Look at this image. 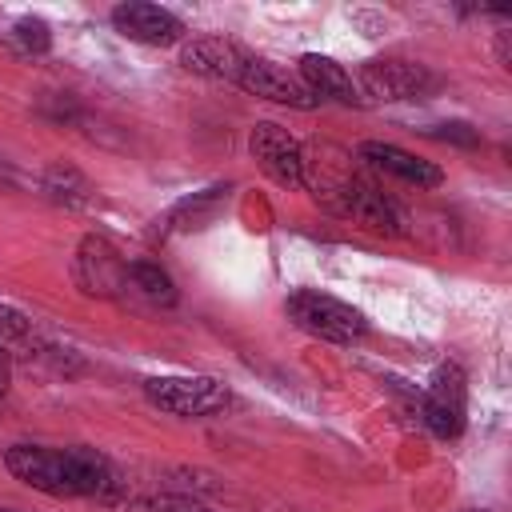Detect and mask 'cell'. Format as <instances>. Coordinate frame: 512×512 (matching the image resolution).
<instances>
[{"instance_id": "cell-1", "label": "cell", "mask_w": 512, "mask_h": 512, "mask_svg": "<svg viewBox=\"0 0 512 512\" xmlns=\"http://www.w3.org/2000/svg\"><path fill=\"white\" fill-rule=\"evenodd\" d=\"M4 464L16 480H24L28 488L56 496V500H100V504H116L124 496V480L116 472V464L88 444H68V448H48V444H12L4 452Z\"/></svg>"}, {"instance_id": "cell-2", "label": "cell", "mask_w": 512, "mask_h": 512, "mask_svg": "<svg viewBox=\"0 0 512 512\" xmlns=\"http://www.w3.org/2000/svg\"><path fill=\"white\" fill-rule=\"evenodd\" d=\"M284 312L300 332H308L316 340H328V344H360L368 336V320H364L360 308H352V304H344L328 292H316V288L288 292Z\"/></svg>"}, {"instance_id": "cell-3", "label": "cell", "mask_w": 512, "mask_h": 512, "mask_svg": "<svg viewBox=\"0 0 512 512\" xmlns=\"http://www.w3.org/2000/svg\"><path fill=\"white\" fill-rule=\"evenodd\" d=\"M144 396L172 416H188V420H204L228 408V388L216 376H148L144 380Z\"/></svg>"}, {"instance_id": "cell-4", "label": "cell", "mask_w": 512, "mask_h": 512, "mask_svg": "<svg viewBox=\"0 0 512 512\" xmlns=\"http://www.w3.org/2000/svg\"><path fill=\"white\" fill-rule=\"evenodd\" d=\"M356 80H360L364 96H376V100H428L440 88V76L428 64L400 60V56L364 60Z\"/></svg>"}, {"instance_id": "cell-5", "label": "cell", "mask_w": 512, "mask_h": 512, "mask_svg": "<svg viewBox=\"0 0 512 512\" xmlns=\"http://www.w3.org/2000/svg\"><path fill=\"white\" fill-rule=\"evenodd\" d=\"M248 152L260 164V172L272 176L276 184H284V188H312V180H308V156H304L300 140L288 128H280L272 120H260L248 132Z\"/></svg>"}, {"instance_id": "cell-6", "label": "cell", "mask_w": 512, "mask_h": 512, "mask_svg": "<svg viewBox=\"0 0 512 512\" xmlns=\"http://www.w3.org/2000/svg\"><path fill=\"white\" fill-rule=\"evenodd\" d=\"M420 420L432 428L440 440H456L468 420V380L460 364H440L432 384L420 392Z\"/></svg>"}, {"instance_id": "cell-7", "label": "cell", "mask_w": 512, "mask_h": 512, "mask_svg": "<svg viewBox=\"0 0 512 512\" xmlns=\"http://www.w3.org/2000/svg\"><path fill=\"white\" fill-rule=\"evenodd\" d=\"M332 208L376 232H404V208L372 176H344L332 192Z\"/></svg>"}, {"instance_id": "cell-8", "label": "cell", "mask_w": 512, "mask_h": 512, "mask_svg": "<svg viewBox=\"0 0 512 512\" xmlns=\"http://www.w3.org/2000/svg\"><path fill=\"white\" fill-rule=\"evenodd\" d=\"M72 276H76V288L84 296H120L128 292V264L120 260V252L104 240V236H84L80 248H76V260H72Z\"/></svg>"}, {"instance_id": "cell-9", "label": "cell", "mask_w": 512, "mask_h": 512, "mask_svg": "<svg viewBox=\"0 0 512 512\" xmlns=\"http://www.w3.org/2000/svg\"><path fill=\"white\" fill-rule=\"evenodd\" d=\"M112 28L124 36V40H136V44H148V48H168V44H180L184 40V20L160 4H116L112 8Z\"/></svg>"}, {"instance_id": "cell-10", "label": "cell", "mask_w": 512, "mask_h": 512, "mask_svg": "<svg viewBox=\"0 0 512 512\" xmlns=\"http://www.w3.org/2000/svg\"><path fill=\"white\" fill-rule=\"evenodd\" d=\"M244 92L260 96V100H272V104H284V108H300V112H312L320 100L304 88L300 76H292L288 68L264 60V56H248V64L240 68V80H236Z\"/></svg>"}, {"instance_id": "cell-11", "label": "cell", "mask_w": 512, "mask_h": 512, "mask_svg": "<svg viewBox=\"0 0 512 512\" xmlns=\"http://www.w3.org/2000/svg\"><path fill=\"white\" fill-rule=\"evenodd\" d=\"M248 56L252 52L228 36H192L180 44V68L184 72H196L208 80H228V84L240 80V68L248 64Z\"/></svg>"}, {"instance_id": "cell-12", "label": "cell", "mask_w": 512, "mask_h": 512, "mask_svg": "<svg viewBox=\"0 0 512 512\" xmlns=\"http://www.w3.org/2000/svg\"><path fill=\"white\" fill-rule=\"evenodd\" d=\"M296 76L304 80V88H308L316 100H336V104H344V108H364V104H368V96H364L360 80H356L344 64H336L332 56L304 52V56H300V72H296Z\"/></svg>"}, {"instance_id": "cell-13", "label": "cell", "mask_w": 512, "mask_h": 512, "mask_svg": "<svg viewBox=\"0 0 512 512\" xmlns=\"http://www.w3.org/2000/svg\"><path fill=\"white\" fill-rule=\"evenodd\" d=\"M356 152H360V160H368L376 172H388V176H396V180H404V184H416V188H440V184H444V168H440V164H432V160H424V156H416V152H408V148H400V144L364 140Z\"/></svg>"}, {"instance_id": "cell-14", "label": "cell", "mask_w": 512, "mask_h": 512, "mask_svg": "<svg viewBox=\"0 0 512 512\" xmlns=\"http://www.w3.org/2000/svg\"><path fill=\"white\" fill-rule=\"evenodd\" d=\"M40 192H44L52 204H64V208H84V204H92V196H96L92 180H88L76 164H68V160H52V164L44 168Z\"/></svg>"}, {"instance_id": "cell-15", "label": "cell", "mask_w": 512, "mask_h": 512, "mask_svg": "<svg viewBox=\"0 0 512 512\" xmlns=\"http://www.w3.org/2000/svg\"><path fill=\"white\" fill-rule=\"evenodd\" d=\"M128 288L140 292L144 300L160 304V308H172L176 304V284H172V276L156 260H132L128 264Z\"/></svg>"}, {"instance_id": "cell-16", "label": "cell", "mask_w": 512, "mask_h": 512, "mask_svg": "<svg viewBox=\"0 0 512 512\" xmlns=\"http://www.w3.org/2000/svg\"><path fill=\"white\" fill-rule=\"evenodd\" d=\"M224 196H228V184H224V188H204V192H196V196L180 200V204L172 208L168 224H176V228H200V224L220 208V200H224Z\"/></svg>"}, {"instance_id": "cell-17", "label": "cell", "mask_w": 512, "mask_h": 512, "mask_svg": "<svg viewBox=\"0 0 512 512\" xmlns=\"http://www.w3.org/2000/svg\"><path fill=\"white\" fill-rule=\"evenodd\" d=\"M8 40H12L24 56H44V52L52 48V32H48V24H44L40 16H20V20L12 24Z\"/></svg>"}, {"instance_id": "cell-18", "label": "cell", "mask_w": 512, "mask_h": 512, "mask_svg": "<svg viewBox=\"0 0 512 512\" xmlns=\"http://www.w3.org/2000/svg\"><path fill=\"white\" fill-rule=\"evenodd\" d=\"M124 512H208L200 500L192 496H176V492H156V496H140L132 500Z\"/></svg>"}, {"instance_id": "cell-19", "label": "cell", "mask_w": 512, "mask_h": 512, "mask_svg": "<svg viewBox=\"0 0 512 512\" xmlns=\"http://www.w3.org/2000/svg\"><path fill=\"white\" fill-rule=\"evenodd\" d=\"M424 136H432V140H448V144H460V148H476V144H480V132H476L472 124H464V120L432 124V128H424Z\"/></svg>"}, {"instance_id": "cell-20", "label": "cell", "mask_w": 512, "mask_h": 512, "mask_svg": "<svg viewBox=\"0 0 512 512\" xmlns=\"http://www.w3.org/2000/svg\"><path fill=\"white\" fill-rule=\"evenodd\" d=\"M28 332H32L28 312H20V308H12V304L0 300V344L8 348V344H16V340H24Z\"/></svg>"}, {"instance_id": "cell-21", "label": "cell", "mask_w": 512, "mask_h": 512, "mask_svg": "<svg viewBox=\"0 0 512 512\" xmlns=\"http://www.w3.org/2000/svg\"><path fill=\"white\" fill-rule=\"evenodd\" d=\"M8 384H12V360H8V348L0 344V400L8 396Z\"/></svg>"}, {"instance_id": "cell-22", "label": "cell", "mask_w": 512, "mask_h": 512, "mask_svg": "<svg viewBox=\"0 0 512 512\" xmlns=\"http://www.w3.org/2000/svg\"><path fill=\"white\" fill-rule=\"evenodd\" d=\"M0 512H20V508H8V504H0Z\"/></svg>"}]
</instances>
